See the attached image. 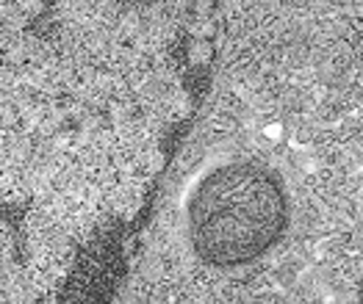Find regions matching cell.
Instances as JSON below:
<instances>
[{
    "label": "cell",
    "mask_w": 363,
    "mask_h": 304,
    "mask_svg": "<svg viewBox=\"0 0 363 304\" xmlns=\"http://www.w3.org/2000/svg\"><path fill=\"white\" fill-rule=\"evenodd\" d=\"M289 221V205L272 172L228 163L206 177L189 205L197 255L211 266H244L272 249Z\"/></svg>",
    "instance_id": "cell-1"
}]
</instances>
